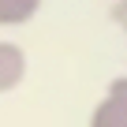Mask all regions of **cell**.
<instances>
[{
  "label": "cell",
  "mask_w": 127,
  "mask_h": 127,
  "mask_svg": "<svg viewBox=\"0 0 127 127\" xmlns=\"http://www.w3.org/2000/svg\"><path fill=\"white\" fill-rule=\"evenodd\" d=\"M90 127H127V79H116L108 86V97L94 108Z\"/></svg>",
  "instance_id": "obj_1"
},
{
  "label": "cell",
  "mask_w": 127,
  "mask_h": 127,
  "mask_svg": "<svg viewBox=\"0 0 127 127\" xmlns=\"http://www.w3.org/2000/svg\"><path fill=\"white\" fill-rule=\"evenodd\" d=\"M23 79H26V52H23V45L0 37V94H11Z\"/></svg>",
  "instance_id": "obj_2"
},
{
  "label": "cell",
  "mask_w": 127,
  "mask_h": 127,
  "mask_svg": "<svg viewBox=\"0 0 127 127\" xmlns=\"http://www.w3.org/2000/svg\"><path fill=\"white\" fill-rule=\"evenodd\" d=\"M41 0H0V26H23L37 15Z\"/></svg>",
  "instance_id": "obj_3"
},
{
  "label": "cell",
  "mask_w": 127,
  "mask_h": 127,
  "mask_svg": "<svg viewBox=\"0 0 127 127\" xmlns=\"http://www.w3.org/2000/svg\"><path fill=\"white\" fill-rule=\"evenodd\" d=\"M116 23H120L123 34H127V0H120V8H116Z\"/></svg>",
  "instance_id": "obj_4"
}]
</instances>
